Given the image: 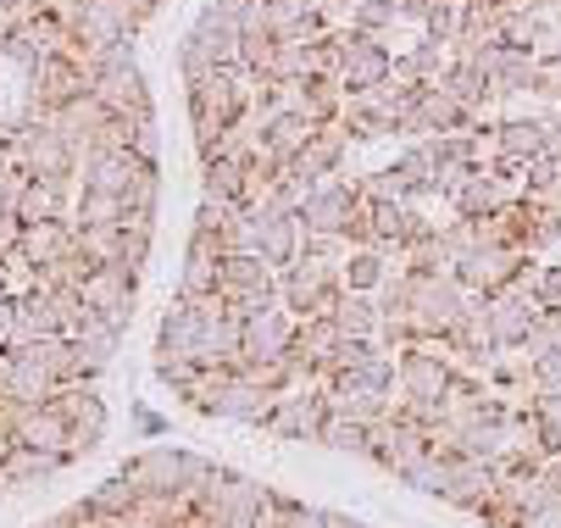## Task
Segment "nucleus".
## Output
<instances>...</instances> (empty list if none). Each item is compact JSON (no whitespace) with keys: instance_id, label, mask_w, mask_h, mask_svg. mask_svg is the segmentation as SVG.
Wrapping results in <instances>:
<instances>
[{"instance_id":"f257e3e1","label":"nucleus","mask_w":561,"mask_h":528,"mask_svg":"<svg viewBox=\"0 0 561 528\" xmlns=\"http://www.w3.org/2000/svg\"><path fill=\"white\" fill-rule=\"evenodd\" d=\"M340 295H345V284H340V262L300 256L295 267L278 273V300H284V307H289L300 323H306V318H334Z\"/></svg>"},{"instance_id":"f03ea898","label":"nucleus","mask_w":561,"mask_h":528,"mask_svg":"<svg viewBox=\"0 0 561 528\" xmlns=\"http://www.w3.org/2000/svg\"><path fill=\"white\" fill-rule=\"evenodd\" d=\"M407 295H412V323H417V340H450V329L461 323L467 312V289L456 284V273H407Z\"/></svg>"},{"instance_id":"7ed1b4c3","label":"nucleus","mask_w":561,"mask_h":528,"mask_svg":"<svg viewBox=\"0 0 561 528\" xmlns=\"http://www.w3.org/2000/svg\"><path fill=\"white\" fill-rule=\"evenodd\" d=\"M329 423V384H300L289 395H278L273 417L262 423V434L273 439H295V445H317Z\"/></svg>"},{"instance_id":"20e7f679","label":"nucleus","mask_w":561,"mask_h":528,"mask_svg":"<svg viewBox=\"0 0 561 528\" xmlns=\"http://www.w3.org/2000/svg\"><path fill=\"white\" fill-rule=\"evenodd\" d=\"M340 39H345V67H340L334 84H340L345 95H367V90H378V84L394 79V50H389L383 39L356 34V28H340Z\"/></svg>"},{"instance_id":"39448f33","label":"nucleus","mask_w":561,"mask_h":528,"mask_svg":"<svg viewBox=\"0 0 561 528\" xmlns=\"http://www.w3.org/2000/svg\"><path fill=\"white\" fill-rule=\"evenodd\" d=\"M528 251H512V245H484V251H472V256H461L456 262V284L467 289V295H501V289H512L523 273H528Z\"/></svg>"},{"instance_id":"423d86ee","label":"nucleus","mask_w":561,"mask_h":528,"mask_svg":"<svg viewBox=\"0 0 561 528\" xmlns=\"http://www.w3.org/2000/svg\"><path fill=\"white\" fill-rule=\"evenodd\" d=\"M245 217L256 222L262 262H267L273 273H284V267H295V262H300V245H306L300 217H289L284 206H273V195H267V200H251V206H245Z\"/></svg>"},{"instance_id":"0eeeda50","label":"nucleus","mask_w":561,"mask_h":528,"mask_svg":"<svg viewBox=\"0 0 561 528\" xmlns=\"http://www.w3.org/2000/svg\"><path fill=\"white\" fill-rule=\"evenodd\" d=\"M423 457H428V428H417V423H407V417L373 423V457H367V462H378V468L394 473V479H407Z\"/></svg>"},{"instance_id":"6e6552de","label":"nucleus","mask_w":561,"mask_h":528,"mask_svg":"<svg viewBox=\"0 0 561 528\" xmlns=\"http://www.w3.org/2000/svg\"><path fill=\"white\" fill-rule=\"evenodd\" d=\"M123 473H128L145 495H179L184 479H190V450H179V445H150V450H139V457L123 462Z\"/></svg>"},{"instance_id":"1a4fd4ad","label":"nucleus","mask_w":561,"mask_h":528,"mask_svg":"<svg viewBox=\"0 0 561 528\" xmlns=\"http://www.w3.org/2000/svg\"><path fill=\"white\" fill-rule=\"evenodd\" d=\"M145 168H150V162H139L134 150H84V157H78V184L128 200V190L139 184Z\"/></svg>"},{"instance_id":"9d476101","label":"nucleus","mask_w":561,"mask_h":528,"mask_svg":"<svg viewBox=\"0 0 561 528\" xmlns=\"http://www.w3.org/2000/svg\"><path fill=\"white\" fill-rule=\"evenodd\" d=\"M201 307L184 295L168 300V312H162V329H156V356H168V361H201Z\"/></svg>"},{"instance_id":"9b49d317","label":"nucleus","mask_w":561,"mask_h":528,"mask_svg":"<svg viewBox=\"0 0 561 528\" xmlns=\"http://www.w3.org/2000/svg\"><path fill=\"white\" fill-rule=\"evenodd\" d=\"M90 90H95V101H101L112 117H128V123L156 117V106H150V84H145V72H139V67L101 72V79H90Z\"/></svg>"},{"instance_id":"f8f14e48","label":"nucleus","mask_w":561,"mask_h":528,"mask_svg":"<svg viewBox=\"0 0 561 528\" xmlns=\"http://www.w3.org/2000/svg\"><path fill=\"white\" fill-rule=\"evenodd\" d=\"M295 334H300V318L284 307H267V312H256L251 323H245V361H278V356H289L295 351Z\"/></svg>"},{"instance_id":"ddd939ff","label":"nucleus","mask_w":561,"mask_h":528,"mask_svg":"<svg viewBox=\"0 0 561 528\" xmlns=\"http://www.w3.org/2000/svg\"><path fill=\"white\" fill-rule=\"evenodd\" d=\"M501 490V468L495 462H478V457H456L450 462V490H445V506H461V512H484Z\"/></svg>"},{"instance_id":"4468645a","label":"nucleus","mask_w":561,"mask_h":528,"mask_svg":"<svg viewBox=\"0 0 561 528\" xmlns=\"http://www.w3.org/2000/svg\"><path fill=\"white\" fill-rule=\"evenodd\" d=\"M345 162H351V134L334 123V128H317L311 134V145L300 150V157L289 162L295 173H306L311 184H329V179H340L345 173Z\"/></svg>"},{"instance_id":"2eb2a0df","label":"nucleus","mask_w":561,"mask_h":528,"mask_svg":"<svg viewBox=\"0 0 561 528\" xmlns=\"http://www.w3.org/2000/svg\"><path fill=\"white\" fill-rule=\"evenodd\" d=\"M534 67H539V61H534V50H517V45H495V50L478 56V72L490 79L495 101H506V95H528Z\"/></svg>"},{"instance_id":"dca6fc26","label":"nucleus","mask_w":561,"mask_h":528,"mask_svg":"<svg viewBox=\"0 0 561 528\" xmlns=\"http://www.w3.org/2000/svg\"><path fill=\"white\" fill-rule=\"evenodd\" d=\"M512 200H523V190H512V184H501L490 168H472V179L456 190V200H450V217H472V222H484V217H495L501 206H512Z\"/></svg>"},{"instance_id":"f3484780","label":"nucleus","mask_w":561,"mask_h":528,"mask_svg":"<svg viewBox=\"0 0 561 528\" xmlns=\"http://www.w3.org/2000/svg\"><path fill=\"white\" fill-rule=\"evenodd\" d=\"M84 307L101 318V312H117V307H134L139 300V273H128V267H117V262H106V267H95L90 278H84Z\"/></svg>"},{"instance_id":"a211bd4d","label":"nucleus","mask_w":561,"mask_h":528,"mask_svg":"<svg viewBox=\"0 0 561 528\" xmlns=\"http://www.w3.org/2000/svg\"><path fill=\"white\" fill-rule=\"evenodd\" d=\"M12 434H18V445L50 450V457H61V462H67V434H72V423L56 412V401H50V406H23V412H18V423H12Z\"/></svg>"},{"instance_id":"6ab92c4d","label":"nucleus","mask_w":561,"mask_h":528,"mask_svg":"<svg viewBox=\"0 0 561 528\" xmlns=\"http://www.w3.org/2000/svg\"><path fill=\"white\" fill-rule=\"evenodd\" d=\"M61 334V312H56V295L45 289H28L18 295V323H12V340L7 345H45Z\"/></svg>"},{"instance_id":"aec40b11","label":"nucleus","mask_w":561,"mask_h":528,"mask_svg":"<svg viewBox=\"0 0 561 528\" xmlns=\"http://www.w3.org/2000/svg\"><path fill=\"white\" fill-rule=\"evenodd\" d=\"M78 251V229L67 217H50V222H28L23 229V262L39 273V267H50V262H61V256H72Z\"/></svg>"},{"instance_id":"412c9836","label":"nucleus","mask_w":561,"mask_h":528,"mask_svg":"<svg viewBox=\"0 0 561 528\" xmlns=\"http://www.w3.org/2000/svg\"><path fill=\"white\" fill-rule=\"evenodd\" d=\"M550 150V134H545V117L534 112V117H506V123H495V157H512V162H539Z\"/></svg>"},{"instance_id":"4be33fe9","label":"nucleus","mask_w":561,"mask_h":528,"mask_svg":"<svg viewBox=\"0 0 561 528\" xmlns=\"http://www.w3.org/2000/svg\"><path fill=\"white\" fill-rule=\"evenodd\" d=\"M0 468H7L12 490H45V479H56L67 462L50 457V450H34V445H12L7 457H0Z\"/></svg>"},{"instance_id":"5701e85b","label":"nucleus","mask_w":561,"mask_h":528,"mask_svg":"<svg viewBox=\"0 0 561 528\" xmlns=\"http://www.w3.org/2000/svg\"><path fill=\"white\" fill-rule=\"evenodd\" d=\"M201 200H228V206H251V173L239 162H201Z\"/></svg>"},{"instance_id":"b1692460","label":"nucleus","mask_w":561,"mask_h":528,"mask_svg":"<svg viewBox=\"0 0 561 528\" xmlns=\"http://www.w3.org/2000/svg\"><path fill=\"white\" fill-rule=\"evenodd\" d=\"M389 278H394V262H389L383 251H351L345 267H340V284H345L351 295H378Z\"/></svg>"},{"instance_id":"393cba45","label":"nucleus","mask_w":561,"mask_h":528,"mask_svg":"<svg viewBox=\"0 0 561 528\" xmlns=\"http://www.w3.org/2000/svg\"><path fill=\"white\" fill-rule=\"evenodd\" d=\"M56 412H61L72 428L106 434V401L95 395V384H61V390H56Z\"/></svg>"},{"instance_id":"a878e982","label":"nucleus","mask_w":561,"mask_h":528,"mask_svg":"<svg viewBox=\"0 0 561 528\" xmlns=\"http://www.w3.org/2000/svg\"><path fill=\"white\" fill-rule=\"evenodd\" d=\"M334 323H340V334H351V340H378L383 334V312H378V295H340V307H334Z\"/></svg>"},{"instance_id":"bb28decb","label":"nucleus","mask_w":561,"mask_h":528,"mask_svg":"<svg viewBox=\"0 0 561 528\" xmlns=\"http://www.w3.org/2000/svg\"><path fill=\"white\" fill-rule=\"evenodd\" d=\"M311 134H317V123H311V117H273V123H267V134H262V145H267L273 157L289 168V162L300 157V150L311 145Z\"/></svg>"},{"instance_id":"cd10ccee","label":"nucleus","mask_w":561,"mask_h":528,"mask_svg":"<svg viewBox=\"0 0 561 528\" xmlns=\"http://www.w3.org/2000/svg\"><path fill=\"white\" fill-rule=\"evenodd\" d=\"M139 495H145V490H139L128 473H117V479H106V484H101L95 495H84V501H90V512H95V517H106V523L117 528V523L139 506Z\"/></svg>"},{"instance_id":"c85d7f7f","label":"nucleus","mask_w":561,"mask_h":528,"mask_svg":"<svg viewBox=\"0 0 561 528\" xmlns=\"http://www.w3.org/2000/svg\"><path fill=\"white\" fill-rule=\"evenodd\" d=\"M323 450H340V457H373V428L356 423V417H334L323 423V439H317Z\"/></svg>"},{"instance_id":"c756f323","label":"nucleus","mask_w":561,"mask_h":528,"mask_svg":"<svg viewBox=\"0 0 561 528\" xmlns=\"http://www.w3.org/2000/svg\"><path fill=\"white\" fill-rule=\"evenodd\" d=\"M190 39H201L206 50H211V61L217 67H239V39H245V34H239L233 23H217V18H195V28H190Z\"/></svg>"},{"instance_id":"7c9ffc66","label":"nucleus","mask_w":561,"mask_h":528,"mask_svg":"<svg viewBox=\"0 0 561 528\" xmlns=\"http://www.w3.org/2000/svg\"><path fill=\"white\" fill-rule=\"evenodd\" d=\"M179 295H184V300H211V295H222V256H217V262H190V256H184Z\"/></svg>"},{"instance_id":"2f4dec72","label":"nucleus","mask_w":561,"mask_h":528,"mask_svg":"<svg viewBox=\"0 0 561 528\" xmlns=\"http://www.w3.org/2000/svg\"><path fill=\"white\" fill-rule=\"evenodd\" d=\"M528 412H534V423H539L545 457H561V390H539Z\"/></svg>"},{"instance_id":"473e14b6","label":"nucleus","mask_w":561,"mask_h":528,"mask_svg":"<svg viewBox=\"0 0 561 528\" xmlns=\"http://www.w3.org/2000/svg\"><path fill=\"white\" fill-rule=\"evenodd\" d=\"M394 23H400V0H362V7L351 12V28L373 34V39H383Z\"/></svg>"},{"instance_id":"72a5a7b5","label":"nucleus","mask_w":561,"mask_h":528,"mask_svg":"<svg viewBox=\"0 0 561 528\" xmlns=\"http://www.w3.org/2000/svg\"><path fill=\"white\" fill-rule=\"evenodd\" d=\"M450 462H456V457H423L400 484L417 490V495H439V501H445V490H450Z\"/></svg>"},{"instance_id":"f704fd0d","label":"nucleus","mask_w":561,"mask_h":528,"mask_svg":"<svg viewBox=\"0 0 561 528\" xmlns=\"http://www.w3.org/2000/svg\"><path fill=\"white\" fill-rule=\"evenodd\" d=\"M456 34H461V0H434L428 18H423V39L456 45Z\"/></svg>"},{"instance_id":"c9c22d12","label":"nucleus","mask_w":561,"mask_h":528,"mask_svg":"<svg viewBox=\"0 0 561 528\" xmlns=\"http://www.w3.org/2000/svg\"><path fill=\"white\" fill-rule=\"evenodd\" d=\"M78 251H84L95 267L123 262V229H84V234H78Z\"/></svg>"},{"instance_id":"e433bc0d","label":"nucleus","mask_w":561,"mask_h":528,"mask_svg":"<svg viewBox=\"0 0 561 528\" xmlns=\"http://www.w3.org/2000/svg\"><path fill=\"white\" fill-rule=\"evenodd\" d=\"M523 351H528V361H539V356L561 351V312H539V318H534V329H528V340H523Z\"/></svg>"},{"instance_id":"4c0bfd02","label":"nucleus","mask_w":561,"mask_h":528,"mask_svg":"<svg viewBox=\"0 0 561 528\" xmlns=\"http://www.w3.org/2000/svg\"><path fill=\"white\" fill-rule=\"evenodd\" d=\"M179 72H184V90H190V84L211 79L217 61H211V50H206L201 39H190V34H184V45H179Z\"/></svg>"},{"instance_id":"58836bf2","label":"nucleus","mask_w":561,"mask_h":528,"mask_svg":"<svg viewBox=\"0 0 561 528\" xmlns=\"http://www.w3.org/2000/svg\"><path fill=\"white\" fill-rule=\"evenodd\" d=\"M123 206H128V211H150V217H156V206H162V168H145Z\"/></svg>"},{"instance_id":"ea45409f","label":"nucleus","mask_w":561,"mask_h":528,"mask_svg":"<svg viewBox=\"0 0 561 528\" xmlns=\"http://www.w3.org/2000/svg\"><path fill=\"white\" fill-rule=\"evenodd\" d=\"M134 157L150 162V168H162V128H156V117L134 123Z\"/></svg>"},{"instance_id":"a19ab883","label":"nucleus","mask_w":561,"mask_h":528,"mask_svg":"<svg viewBox=\"0 0 561 528\" xmlns=\"http://www.w3.org/2000/svg\"><path fill=\"white\" fill-rule=\"evenodd\" d=\"M184 256H190V262H217V256H222V234H211V229H190Z\"/></svg>"},{"instance_id":"79ce46f5","label":"nucleus","mask_w":561,"mask_h":528,"mask_svg":"<svg viewBox=\"0 0 561 528\" xmlns=\"http://www.w3.org/2000/svg\"><path fill=\"white\" fill-rule=\"evenodd\" d=\"M528 95H539V101H561V72H556L550 61H539V67H534V84H528Z\"/></svg>"},{"instance_id":"37998d69","label":"nucleus","mask_w":561,"mask_h":528,"mask_svg":"<svg viewBox=\"0 0 561 528\" xmlns=\"http://www.w3.org/2000/svg\"><path fill=\"white\" fill-rule=\"evenodd\" d=\"M534 379H539V390H561V351L534 361Z\"/></svg>"},{"instance_id":"c03bdc74","label":"nucleus","mask_w":561,"mask_h":528,"mask_svg":"<svg viewBox=\"0 0 561 528\" xmlns=\"http://www.w3.org/2000/svg\"><path fill=\"white\" fill-rule=\"evenodd\" d=\"M12 323H18V295H12V289H0V345L12 340Z\"/></svg>"},{"instance_id":"a18cd8bd","label":"nucleus","mask_w":561,"mask_h":528,"mask_svg":"<svg viewBox=\"0 0 561 528\" xmlns=\"http://www.w3.org/2000/svg\"><path fill=\"white\" fill-rule=\"evenodd\" d=\"M12 445H18V434H12V423H7V417H0V457H7Z\"/></svg>"},{"instance_id":"49530a36","label":"nucleus","mask_w":561,"mask_h":528,"mask_svg":"<svg viewBox=\"0 0 561 528\" xmlns=\"http://www.w3.org/2000/svg\"><path fill=\"white\" fill-rule=\"evenodd\" d=\"M134 423H139L145 434H156V428H162V417H156V412H134Z\"/></svg>"},{"instance_id":"de8ad7c7","label":"nucleus","mask_w":561,"mask_h":528,"mask_svg":"<svg viewBox=\"0 0 561 528\" xmlns=\"http://www.w3.org/2000/svg\"><path fill=\"white\" fill-rule=\"evenodd\" d=\"M334 7H345V12H356V7H362V0H334Z\"/></svg>"},{"instance_id":"09e8293b","label":"nucleus","mask_w":561,"mask_h":528,"mask_svg":"<svg viewBox=\"0 0 561 528\" xmlns=\"http://www.w3.org/2000/svg\"><path fill=\"white\" fill-rule=\"evenodd\" d=\"M550 67H556V72H561V45H556V56H550Z\"/></svg>"}]
</instances>
